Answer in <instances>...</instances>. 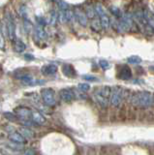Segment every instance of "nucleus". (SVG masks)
<instances>
[{
  "instance_id": "obj_27",
  "label": "nucleus",
  "mask_w": 154,
  "mask_h": 155,
  "mask_svg": "<svg viewBox=\"0 0 154 155\" xmlns=\"http://www.w3.org/2000/svg\"><path fill=\"white\" fill-rule=\"evenodd\" d=\"M25 60H34L35 59V57L33 56L32 54H25Z\"/></svg>"
},
{
  "instance_id": "obj_21",
  "label": "nucleus",
  "mask_w": 154,
  "mask_h": 155,
  "mask_svg": "<svg viewBox=\"0 0 154 155\" xmlns=\"http://www.w3.org/2000/svg\"><path fill=\"white\" fill-rule=\"evenodd\" d=\"M127 61H128V63H130V64H139V63L142 62V58L137 55H132V56L128 57Z\"/></svg>"
},
{
  "instance_id": "obj_3",
  "label": "nucleus",
  "mask_w": 154,
  "mask_h": 155,
  "mask_svg": "<svg viewBox=\"0 0 154 155\" xmlns=\"http://www.w3.org/2000/svg\"><path fill=\"white\" fill-rule=\"evenodd\" d=\"M124 96V89L120 86H114L110 90V103L113 107H117L120 105Z\"/></svg>"
},
{
  "instance_id": "obj_26",
  "label": "nucleus",
  "mask_w": 154,
  "mask_h": 155,
  "mask_svg": "<svg viewBox=\"0 0 154 155\" xmlns=\"http://www.w3.org/2000/svg\"><path fill=\"white\" fill-rule=\"evenodd\" d=\"M0 48H4V39H3V35L1 31H0Z\"/></svg>"
},
{
  "instance_id": "obj_29",
  "label": "nucleus",
  "mask_w": 154,
  "mask_h": 155,
  "mask_svg": "<svg viewBox=\"0 0 154 155\" xmlns=\"http://www.w3.org/2000/svg\"><path fill=\"white\" fill-rule=\"evenodd\" d=\"M151 68H152V69H153V70H154V66H152V67H151Z\"/></svg>"
},
{
  "instance_id": "obj_28",
  "label": "nucleus",
  "mask_w": 154,
  "mask_h": 155,
  "mask_svg": "<svg viewBox=\"0 0 154 155\" xmlns=\"http://www.w3.org/2000/svg\"><path fill=\"white\" fill-rule=\"evenodd\" d=\"M25 155H35V152H34V150H32V149H27Z\"/></svg>"
},
{
  "instance_id": "obj_1",
  "label": "nucleus",
  "mask_w": 154,
  "mask_h": 155,
  "mask_svg": "<svg viewBox=\"0 0 154 155\" xmlns=\"http://www.w3.org/2000/svg\"><path fill=\"white\" fill-rule=\"evenodd\" d=\"M152 95L146 91H141L134 93L131 97V103L138 108L146 109L152 105Z\"/></svg>"
},
{
  "instance_id": "obj_18",
  "label": "nucleus",
  "mask_w": 154,
  "mask_h": 155,
  "mask_svg": "<svg viewBox=\"0 0 154 155\" xmlns=\"http://www.w3.org/2000/svg\"><path fill=\"white\" fill-rule=\"evenodd\" d=\"M18 132H20L25 138L32 139L33 137H34V133H33V131L28 127H21L20 130H18Z\"/></svg>"
},
{
  "instance_id": "obj_24",
  "label": "nucleus",
  "mask_w": 154,
  "mask_h": 155,
  "mask_svg": "<svg viewBox=\"0 0 154 155\" xmlns=\"http://www.w3.org/2000/svg\"><path fill=\"white\" fill-rule=\"evenodd\" d=\"M99 65L103 70H108L110 68V63L107 60H100L99 61Z\"/></svg>"
},
{
  "instance_id": "obj_19",
  "label": "nucleus",
  "mask_w": 154,
  "mask_h": 155,
  "mask_svg": "<svg viewBox=\"0 0 154 155\" xmlns=\"http://www.w3.org/2000/svg\"><path fill=\"white\" fill-rule=\"evenodd\" d=\"M36 36L40 40H46L47 39V33L44 30V28L41 25H37L36 27Z\"/></svg>"
},
{
  "instance_id": "obj_6",
  "label": "nucleus",
  "mask_w": 154,
  "mask_h": 155,
  "mask_svg": "<svg viewBox=\"0 0 154 155\" xmlns=\"http://www.w3.org/2000/svg\"><path fill=\"white\" fill-rule=\"evenodd\" d=\"M4 21H5V27H6V32L7 35L10 40H15L16 39V27H15V21L11 16L10 13H7L4 18Z\"/></svg>"
},
{
  "instance_id": "obj_5",
  "label": "nucleus",
  "mask_w": 154,
  "mask_h": 155,
  "mask_svg": "<svg viewBox=\"0 0 154 155\" xmlns=\"http://www.w3.org/2000/svg\"><path fill=\"white\" fill-rule=\"evenodd\" d=\"M133 26V18L129 14H123L119 18L117 23V29L120 32H127Z\"/></svg>"
},
{
  "instance_id": "obj_13",
  "label": "nucleus",
  "mask_w": 154,
  "mask_h": 155,
  "mask_svg": "<svg viewBox=\"0 0 154 155\" xmlns=\"http://www.w3.org/2000/svg\"><path fill=\"white\" fill-rule=\"evenodd\" d=\"M118 77H119L121 80H124V81L130 80V79H131V77H132L131 69H130V68H129L128 66H122V67H121V69L119 70Z\"/></svg>"
},
{
  "instance_id": "obj_22",
  "label": "nucleus",
  "mask_w": 154,
  "mask_h": 155,
  "mask_svg": "<svg viewBox=\"0 0 154 155\" xmlns=\"http://www.w3.org/2000/svg\"><path fill=\"white\" fill-rule=\"evenodd\" d=\"M110 12H112V14L113 15L114 17H116V18H120L121 17V12H120V10L118 9V8H116V7H114V6H112L110 8Z\"/></svg>"
},
{
  "instance_id": "obj_11",
  "label": "nucleus",
  "mask_w": 154,
  "mask_h": 155,
  "mask_svg": "<svg viewBox=\"0 0 154 155\" xmlns=\"http://www.w3.org/2000/svg\"><path fill=\"white\" fill-rule=\"evenodd\" d=\"M9 139L16 143H25L26 140L20 132H11L9 134Z\"/></svg>"
},
{
  "instance_id": "obj_14",
  "label": "nucleus",
  "mask_w": 154,
  "mask_h": 155,
  "mask_svg": "<svg viewBox=\"0 0 154 155\" xmlns=\"http://www.w3.org/2000/svg\"><path fill=\"white\" fill-rule=\"evenodd\" d=\"M74 16L77 18V19L79 21V22L83 26L87 25V16L80 10H76Z\"/></svg>"
},
{
  "instance_id": "obj_17",
  "label": "nucleus",
  "mask_w": 154,
  "mask_h": 155,
  "mask_svg": "<svg viewBox=\"0 0 154 155\" xmlns=\"http://www.w3.org/2000/svg\"><path fill=\"white\" fill-rule=\"evenodd\" d=\"M25 44L23 43L21 40H18V39H15L14 41V48L17 52H23L25 51Z\"/></svg>"
},
{
  "instance_id": "obj_8",
  "label": "nucleus",
  "mask_w": 154,
  "mask_h": 155,
  "mask_svg": "<svg viewBox=\"0 0 154 155\" xmlns=\"http://www.w3.org/2000/svg\"><path fill=\"white\" fill-rule=\"evenodd\" d=\"M15 114L18 116V118L22 120H30L32 110L26 107H18L15 110Z\"/></svg>"
},
{
  "instance_id": "obj_16",
  "label": "nucleus",
  "mask_w": 154,
  "mask_h": 155,
  "mask_svg": "<svg viewBox=\"0 0 154 155\" xmlns=\"http://www.w3.org/2000/svg\"><path fill=\"white\" fill-rule=\"evenodd\" d=\"M143 15H144V18H146L147 23L149 24V26H150L153 31H154V14L150 13L147 10H143Z\"/></svg>"
},
{
  "instance_id": "obj_2",
  "label": "nucleus",
  "mask_w": 154,
  "mask_h": 155,
  "mask_svg": "<svg viewBox=\"0 0 154 155\" xmlns=\"http://www.w3.org/2000/svg\"><path fill=\"white\" fill-rule=\"evenodd\" d=\"M110 90H112V88L109 86H102L94 91V93H93L94 100L97 102V104H99L102 108H107L109 105Z\"/></svg>"
},
{
  "instance_id": "obj_10",
  "label": "nucleus",
  "mask_w": 154,
  "mask_h": 155,
  "mask_svg": "<svg viewBox=\"0 0 154 155\" xmlns=\"http://www.w3.org/2000/svg\"><path fill=\"white\" fill-rule=\"evenodd\" d=\"M41 72L43 75L45 76H51L54 75L55 73L57 72V66L54 64H47L44 65L41 68Z\"/></svg>"
},
{
  "instance_id": "obj_23",
  "label": "nucleus",
  "mask_w": 154,
  "mask_h": 155,
  "mask_svg": "<svg viewBox=\"0 0 154 155\" xmlns=\"http://www.w3.org/2000/svg\"><path fill=\"white\" fill-rule=\"evenodd\" d=\"M78 88L81 92H87L90 89V85L88 84H80L78 85Z\"/></svg>"
},
{
  "instance_id": "obj_12",
  "label": "nucleus",
  "mask_w": 154,
  "mask_h": 155,
  "mask_svg": "<svg viewBox=\"0 0 154 155\" xmlns=\"http://www.w3.org/2000/svg\"><path fill=\"white\" fill-rule=\"evenodd\" d=\"M31 120L34 123L38 124V125H43V124L46 123V118L42 115L41 113H39V111H36V110L32 111V114H31Z\"/></svg>"
},
{
  "instance_id": "obj_25",
  "label": "nucleus",
  "mask_w": 154,
  "mask_h": 155,
  "mask_svg": "<svg viewBox=\"0 0 154 155\" xmlns=\"http://www.w3.org/2000/svg\"><path fill=\"white\" fill-rule=\"evenodd\" d=\"M83 79H84L85 81H98V79L94 76H90V75H85L83 77Z\"/></svg>"
},
{
  "instance_id": "obj_4",
  "label": "nucleus",
  "mask_w": 154,
  "mask_h": 155,
  "mask_svg": "<svg viewBox=\"0 0 154 155\" xmlns=\"http://www.w3.org/2000/svg\"><path fill=\"white\" fill-rule=\"evenodd\" d=\"M95 11H96V13H97V16L99 18V21L101 22L102 28L108 29L110 25V19L108 16L107 12H106L105 8L101 4H97L95 7Z\"/></svg>"
},
{
  "instance_id": "obj_15",
  "label": "nucleus",
  "mask_w": 154,
  "mask_h": 155,
  "mask_svg": "<svg viewBox=\"0 0 154 155\" xmlns=\"http://www.w3.org/2000/svg\"><path fill=\"white\" fill-rule=\"evenodd\" d=\"M62 72H63V74L68 78L76 77V70L73 67V65H71V64H64L62 66Z\"/></svg>"
},
{
  "instance_id": "obj_9",
  "label": "nucleus",
  "mask_w": 154,
  "mask_h": 155,
  "mask_svg": "<svg viewBox=\"0 0 154 155\" xmlns=\"http://www.w3.org/2000/svg\"><path fill=\"white\" fill-rule=\"evenodd\" d=\"M59 97L62 101L66 102V103H69V102L73 101L76 97L75 92L70 89V88H63L59 91Z\"/></svg>"
},
{
  "instance_id": "obj_7",
  "label": "nucleus",
  "mask_w": 154,
  "mask_h": 155,
  "mask_svg": "<svg viewBox=\"0 0 154 155\" xmlns=\"http://www.w3.org/2000/svg\"><path fill=\"white\" fill-rule=\"evenodd\" d=\"M42 100L44 103L50 107H52L56 104V98H55V92L52 88H44L41 91Z\"/></svg>"
},
{
  "instance_id": "obj_20",
  "label": "nucleus",
  "mask_w": 154,
  "mask_h": 155,
  "mask_svg": "<svg viewBox=\"0 0 154 155\" xmlns=\"http://www.w3.org/2000/svg\"><path fill=\"white\" fill-rule=\"evenodd\" d=\"M4 116H5V118H7L8 120H10V121H13V122H17V121L20 120L18 116L16 114L9 113V111H6V113H4Z\"/></svg>"
}]
</instances>
